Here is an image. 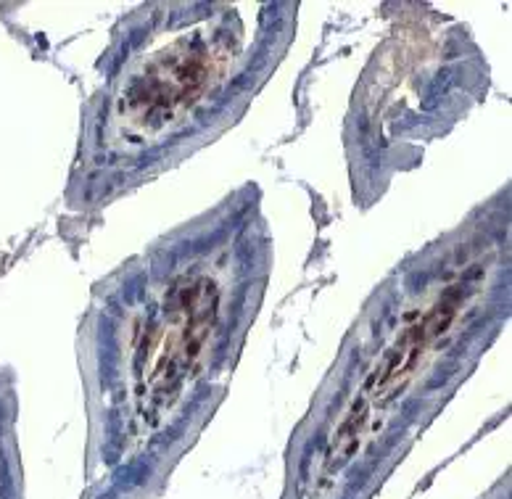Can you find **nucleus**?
Segmentation results:
<instances>
[{
  "label": "nucleus",
  "instance_id": "obj_1",
  "mask_svg": "<svg viewBox=\"0 0 512 499\" xmlns=\"http://www.w3.org/2000/svg\"><path fill=\"white\" fill-rule=\"evenodd\" d=\"M225 69L227 51L217 37L206 40L201 32L177 35L127 77L119 93L122 114H130L132 127L151 133L175 125L198 98L220 85Z\"/></svg>",
  "mask_w": 512,
  "mask_h": 499
}]
</instances>
